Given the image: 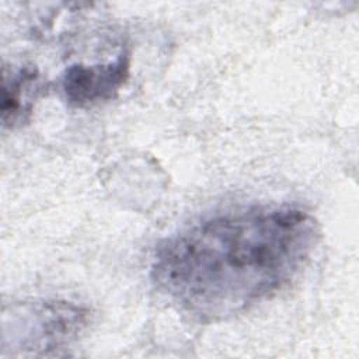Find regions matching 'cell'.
Segmentation results:
<instances>
[{
	"label": "cell",
	"mask_w": 359,
	"mask_h": 359,
	"mask_svg": "<svg viewBox=\"0 0 359 359\" xmlns=\"http://www.w3.org/2000/svg\"><path fill=\"white\" fill-rule=\"evenodd\" d=\"M318 224L303 208L251 206L206 217L163 240L156 289L202 323L238 316L286 287L309 262Z\"/></svg>",
	"instance_id": "1"
},
{
	"label": "cell",
	"mask_w": 359,
	"mask_h": 359,
	"mask_svg": "<svg viewBox=\"0 0 359 359\" xmlns=\"http://www.w3.org/2000/svg\"><path fill=\"white\" fill-rule=\"evenodd\" d=\"M1 353L46 356L69 348L88 324V310L67 300H31L4 309Z\"/></svg>",
	"instance_id": "2"
},
{
	"label": "cell",
	"mask_w": 359,
	"mask_h": 359,
	"mask_svg": "<svg viewBox=\"0 0 359 359\" xmlns=\"http://www.w3.org/2000/svg\"><path fill=\"white\" fill-rule=\"evenodd\" d=\"M130 57L122 52L114 60L73 63L59 79L62 98L73 108H88L116 97L128 81Z\"/></svg>",
	"instance_id": "3"
},
{
	"label": "cell",
	"mask_w": 359,
	"mask_h": 359,
	"mask_svg": "<svg viewBox=\"0 0 359 359\" xmlns=\"http://www.w3.org/2000/svg\"><path fill=\"white\" fill-rule=\"evenodd\" d=\"M43 90V80L32 66H18L1 76V123L4 128H15L25 123L34 105Z\"/></svg>",
	"instance_id": "4"
}]
</instances>
